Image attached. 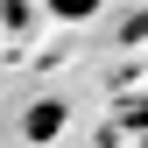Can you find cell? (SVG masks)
Here are the masks:
<instances>
[{"label":"cell","instance_id":"obj_2","mask_svg":"<svg viewBox=\"0 0 148 148\" xmlns=\"http://www.w3.org/2000/svg\"><path fill=\"white\" fill-rule=\"evenodd\" d=\"M49 127H64V106H42V113L28 120V134H49Z\"/></svg>","mask_w":148,"mask_h":148},{"label":"cell","instance_id":"obj_1","mask_svg":"<svg viewBox=\"0 0 148 148\" xmlns=\"http://www.w3.org/2000/svg\"><path fill=\"white\" fill-rule=\"evenodd\" d=\"M92 7H99V0H49V14H64V21H85Z\"/></svg>","mask_w":148,"mask_h":148}]
</instances>
